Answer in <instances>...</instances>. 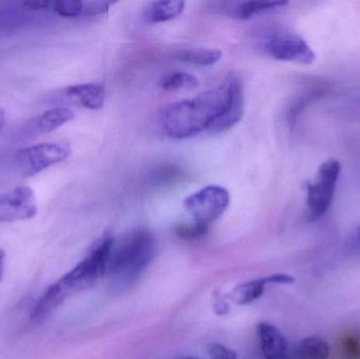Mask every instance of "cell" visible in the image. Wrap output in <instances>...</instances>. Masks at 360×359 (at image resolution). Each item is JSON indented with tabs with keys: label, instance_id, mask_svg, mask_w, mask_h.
<instances>
[{
	"label": "cell",
	"instance_id": "8992f818",
	"mask_svg": "<svg viewBox=\"0 0 360 359\" xmlns=\"http://www.w3.org/2000/svg\"><path fill=\"white\" fill-rule=\"evenodd\" d=\"M230 204L228 190L219 185H207L184 200V207L196 223L209 226L217 221Z\"/></svg>",
	"mask_w": 360,
	"mask_h": 359
},
{
	"label": "cell",
	"instance_id": "484cf974",
	"mask_svg": "<svg viewBox=\"0 0 360 359\" xmlns=\"http://www.w3.org/2000/svg\"><path fill=\"white\" fill-rule=\"evenodd\" d=\"M4 259H6V252L0 249V282H1L2 278H4Z\"/></svg>",
	"mask_w": 360,
	"mask_h": 359
},
{
	"label": "cell",
	"instance_id": "44dd1931",
	"mask_svg": "<svg viewBox=\"0 0 360 359\" xmlns=\"http://www.w3.org/2000/svg\"><path fill=\"white\" fill-rule=\"evenodd\" d=\"M111 4V2L108 1L84 2V15L82 16H95V15L107 13Z\"/></svg>",
	"mask_w": 360,
	"mask_h": 359
},
{
	"label": "cell",
	"instance_id": "52a82bcc",
	"mask_svg": "<svg viewBox=\"0 0 360 359\" xmlns=\"http://www.w3.org/2000/svg\"><path fill=\"white\" fill-rule=\"evenodd\" d=\"M264 48L277 60L312 65L316 59L312 48L302 38L294 34H274L266 40Z\"/></svg>",
	"mask_w": 360,
	"mask_h": 359
},
{
	"label": "cell",
	"instance_id": "4fadbf2b",
	"mask_svg": "<svg viewBox=\"0 0 360 359\" xmlns=\"http://www.w3.org/2000/svg\"><path fill=\"white\" fill-rule=\"evenodd\" d=\"M266 285L260 280H251V282H243L239 285L236 288L233 289L229 294V299L235 305L245 306L264 295Z\"/></svg>",
	"mask_w": 360,
	"mask_h": 359
},
{
	"label": "cell",
	"instance_id": "7c38bea8",
	"mask_svg": "<svg viewBox=\"0 0 360 359\" xmlns=\"http://www.w3.org/2000/svg\"><path fill=\"white\" fill-rule=\"evenodd\" d=\"M288 4V1H247L235 4L230 10L236 18L249 19L254 15L281 10Z\"/></svg>",
	"mask_w": 360,
	"mask_h": 359
},
{
	"label": "cell",
	"instance_id": "83f0119b",
	"mask_svg": "<svg viewBox=\"0 0 360 359\" xmlns=\"http://www.w3.org/2000/svg\"><path fill=\"white\" fill-rule=\"evenodd\" d=\"M181 359H198V358H181Z\"/></svg>",
	"mask_w": 360,
	"mask_h": 359
},
{
	"label": "cell",
	"instance_id": "9a60e30c",
	"mask_svg": "<svg viewBox=\"0 0 360 359\" xmlns=\"http://www.w3.org/2000/svg\"><path fill=\"white\" fill-rule=\"evenodd\" d=\"M221 51L209 48H188V50L181 51L179 54V60L202 65V67L215 65L221 59Z\"/></svg>",
	"mask_w": 360,
	"mask_h": 359
},
{
	"label": "cell",
	"instance_id": "7a4b0ae2",
	"mask_svg": "<svg viewBox=\"0 0 360 359\" xmlns=\"http://www.w3.org/2000/svg\"><path fill=\"white\" fill-rule=\"evenodd\" d=\"M155 255V238L146 229L127 234L117 244L114 242L108 271L118 282H135L149 267Z\"/></svg>",
	"mask_w": 360,
	"mask_h": 359
},
{
	"label": "cell",
	"instance_id": "603a6c76",
	"mask_svg": "<svg viewBox=\"0 0 360 359\" xmlns=\"http://www.w3.org/2000/svg\"><path fill=\"white\" fill-rule=\"evenodd\" d=\"M264 284L266 285H291L295 282V278L293 276L288 275V274H273L271 276L262 278Z\"/></svg>",
	"mask_w": 360,
	"mask_h": 359
},
{
	"label": "cell",
	"instance_id": "e0dca14e",
	"mask_svg": "<svg viewBox=\"0 0 360 359\" xmlns=\"http://www.w3.org/2000/svg\"><path fill=\"white\" fill-rule=\"evenodd\" d=\"M298 351L304 359H328L330 356V345L325 339L314 335L300 341Z\"/></svg>",
	"mask_w": 360,
	"mask_h": 359
},
{
	"label": "cell",
	"instance_id": "5b68a950",
	"mask_svg": "<svg viewBox=\"0 0 360 359\" xmlns=\"http://www.w3.org/2000/svg\"><path fill=\"white\" fill-rule=\"evenodd\" d=\"M340 171L342 166L338 160H327L319 168L315 183L307 185V217L309 221H317L329 210L333 202Z\"/></svg>",
	"mask_w": 360,
	"mask_h": 359
},
{
	"label": "cell",
	"instance_id": "ac0fdd59",
	"mask_svg": "<svg viewBox=\"0 0 360 359\" xmlns=\"http://www.w3.org/2000/svg\"><path fill=\"white\" fill-rule=\"evenodd\" d=\"M173 231L180 240H197L207 235L209 228L195 221L193 223H179L173 228Z\"/></svg>",
	"mask_w": 360,
	"mask_h": 359
},
{
	"label": "cell",
	"instance_id": "2e32d148",
	"mask_svg": "<svg viewBox=\"0 0 360 359\" xmlns=\"http://www.w3.org/2000/svg\"><path fill=\"white\" fill-rule=\"evenodd\" d=\"M160 86L166 91L194 90L199 86V81L192 74L170 72L162 76Z\"/></svg>",
	"mask_w": 360,
	"mask_h": 359
},
{
	"label": "cell",
	"instance_id": "cb8c5ba5",
	"mask_svg": "<svg viewBox=\"0 0 360 359\" xmlns=\"http://www.w3.org/2000/svg\"><path fill=\"white\" fill-rule=\"evenodd\" d=\"M213 307L214 312L219 316L226 315L230 311V305L226 301V297L219 293H216Z\"/></svg>",
	"mask_w": 360,
	"mask_h": 359
},
{
	"label": "cell",
	"instance_id": "d4e9b609",
	"mask_svg": "<svg viewBox=\"0 0 360 359\" xmlns=\"http://www.w3.org/2000/svg\"><path fill=\"white\" fill-rule=\"evenodd\" d=\"M53 1L49 0H33L25 1L22 4V8L27 11H41L46 8H52Z\"/></svg>",
	"mask_w": 360,
	"mask_h": 359
},
{
	"label": "cell",
	"instance_id": "4316f807",
	"mask_svg": "<svg viewBox=\"0 0 360 359\" xmlns=\"http://www.w3.org/2000/svg\"><path fill=\"white\" fill-rule=\"evenodd\" d=\"M4 124H6V112L0 107V131L4 128Z\"/></svg>",
	"mask_w": 360,
	"mask_h": 359
},
{
	"label": "cell",
	"instance_id": "8fae6325",
	"mask_svg": "<svg viewBox=\"0 0 360 359\" xmlns=\"http://www.w3.org/2000/svg\"><path fill=\"white\" fill-rule=\"evenodd\" d=\"M184 6H186V2L180 1V0L152 2L148 6L146 18L152 23L172 20L181 15L184 10Z\"/></svg>",
	"mask_w": 360,
	"mask_h": 359
},
{
	"label": "cell",
	"instance_id": "30bf717a",
	"mask_svg": "<svg viewBox=\"0 0 360 359\" xmlns=\"http://www.w3.org/2000/svg\"><path fill=\"white\" fill-rule=\"evenodd\" d=\"M260 347L266 359H287L289 343L274 325L260 322L258 325Z\"/></svg>",
	"mask_w": 360,
	"mask_h": 359
},
{
	"label": "cell",
	"instance_id": "6da1fadb",
	"mask_svg": "<svg viewBox=\"0 0 360 359\" xmlns=\"http://www.w3.org/2000/svg\"><path fill=\"white\" fill-rule=\"evenodd\" d=\"M243 112V84L232 72L217 88L167 107L162 126L175 139L188 138L205 131L226 132L240 122Z\"/></svg>",
	"mask_w": 360,
	"mask_h": 359
},
{
	"label": "cell",
	"instance_id": "d6986e66",
	"mask_svg": "<svg viewBox=\"0 0 360 359\" xmlns=\"http://www.w3.org/2000/svg\"><path fill=\"white\" fill-rule=\"evenodd\" d=\"M52 10L65 18H75L84 15V2L80 0H57L53 1Z\"/></svg>",
	"mask_w": 360,
	"mask_h": 359
},
{
	"label": "cell",
	"instance_id": "ffe728a7",
	"mask_svg": "<svg viewBox=\"0 0 360 359\" xmlns=\"http://www.w3.org/2000/svg\"><path fill=\"white\" fill-rule=\"evenodd\" d=\"M209 354L211 359H237L236 352L221 344H211L209 346Z\"/></svg>",
	"mask_w": 360,
	"mask_h": 359
},
{
	"label": "cell",
	"instance_id": "ba28073f",
	"mask_svg": "<svg viewBox=\"0 0 360 359\" xmlns=\"http://www.w3.org/2000/svg\"><path fill=\"white\" fill-rule=\"evenodd\" d=\"M35 193L27 185H19L0 194V221H29L37 214Z\"/></svg>",
	"mask_w": 360,
	"mask_h": 359
},
{
	"label": "cell",
	"instance_id": "9c48e42d",
	"mask_svg": "<svg viewBox=\"0 0 360 359\" xmlns=\"http://www.w3.org/2000/svg\"><path fill=\"white\" fill-rule=\"evenodd\" d=\"M63 96L71 105H80L89 110H98L105 103V89L103 84L96 82L75 84L65 89Z\"/></svg>",
	"mask_w": 360,
	"mask_h": 359
},
{
	"label": "cell",
	"instance_id": "277c9868",
	"mask_svg": "<svg viewBox=\"0 0 360 359\" xmlns=\"http://www.w3.org/2000/svg\"><path fill=\"white\" fill-rule=\"evenodd\" d=\"M72 154L67 143H42L18 150L15 154L17 170L23 177H33L65 162Z\"/></svg>",
	"mask_w": 360,
	"mask_h": 359
},
{
	"label": "cell",
	"instance_id": "5bb4252c",
	"mask_svg": "<svg viewBox=\"0 0 360 359\" xmlns=\"http://www.w3.org/2000/svg\"><path fill=\"white\" fill-rule=\"evenodd\" d=\"M74 112L68 107H54L39 116L37 120L38 130L41 133H51L73 119Z\"/></svg>",
	"mask_w": 360,
	"mask_h": 359
},
{
	"label": "cell",
	"instance_id": "3957f363",
	"mask_svg": "<svg viewBox=\"0 0 360 359\" xmlns=\"http://www.w3.org/2000/svg\"><path fill=\"white\" fill-rule=\"evenodd\" d=\"M114 242L113 236L105 233L95 242L86 259L58 280L70 296L74 293L92 288L103 278L108 271V263Z\"/></svg>",
	"mask_w": 360,
	"mask_h": 359
},
{
	"label": "cell",
	"instance_id": "f1b7e54d",
	"mask_svg": "<svg viewBox=\"0 0 360 359\" xmlns=\"http://www.w3.org/2000/svg\"><path fill=\"white\" fill-rule=\"evenodd\" d=\"M359 240H360V230H359Z\"/></svg>",
	"mask_w": 360,
	"mask_h": 359
},
{
	"label": "cell",
	"instance_id": "7402d4cb",
	"mask_svg": "<svg viewBox=\"0 0 360 359\" xmlns=\"http://www.w3.org/2000/svg\"><path fill=\"white\" fill-rule=\"evenodd\" d=\"M344 350L346 356L351 359H357L360 356V343L355 337L345 339Z\"/></svg>",
	"mask_w": 360,
	"mask_h": 359
}]
</instances>
